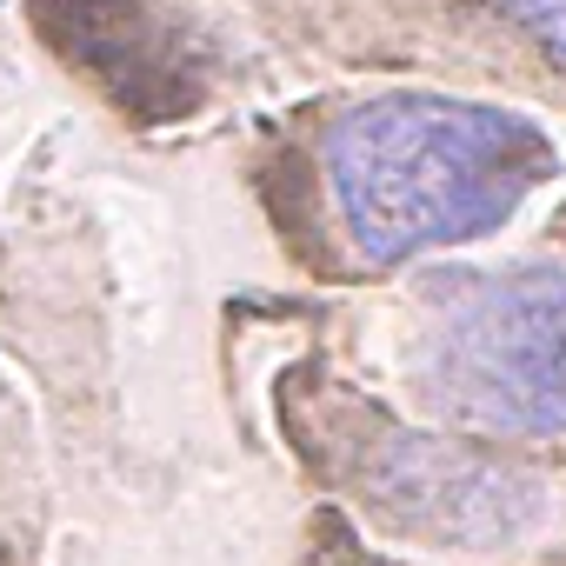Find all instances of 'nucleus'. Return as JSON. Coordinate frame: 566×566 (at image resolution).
Here are the masks:
<instances>
[{
    "instance_id": "obj_1",
    "label": "nucleus",
    "mask_w": 566,
    "mask_h": 566,
    "mask_svg": "<svg viewBox=\"0 0 566 566\" xmlns=\"http://www.w3.org/2000/svg\"><path fill=\"white\" fill-rule=\"evenodd\" d=\"M553 180V140L506 107L453 94H380L327 127V193L354 253L394 266L480 240Z\"/></svg>"
},
{
    "instance_id": "obj_2",
    "label": "nucleus",
    "mask_w": 566,
    "mask_h": 566,
    "mask_svg": "<svg viewBox=\"0 0 566 566\" xmlns=\"http://www.w3.org/2000/svg\"><path fill=\"white\" fill-rule=\"evenodd\" d=\"M420 394L493 440H566V266H500L433 307Z\"/></svg>"
},
{
    "instance_id": "obj_3",
    "label": "nucleus",
    "mask_w": 566,
    "mask_h": 566,
    "mask_svg": "<svg viewBox=\"0 0 566 566\" xmlns=\"http://www.w3.org/2000/svg\"><path fill=\"white\" fill-rule=\"evenodd\" d=\"M360 500L387 513V526L447 539V546H506L546 520V486L480 460L453 440L433 433H400L374 427L360 453Z\"/></svg>"
},
{
    "instance_id": "obj_4",
    "label": "nucleus",
    "mask_w": 566,
    "mask_h": 566,
    "mask_svg": "<svg viewBox=\"0 0 566 566\" xmlns=\"http://www.w3.org/2000/svg\"><path fill=\"white\" fill-rule=\"evenodd\" d=\"M34 14L114 101L154 120L200 101V41L174 21L167 0H41Z\"/></svg>"
},
{
    "instance_id": "obj_5",
    "label": "nucleus",
    "mask_w": 566,
    "mask_h": 566,
    "mask_svg": "<svg viewBox=\"0 0 566 566\" xmlns=\"http://www.w3.org/2000/svg\"><path fill=\"white\" fill-rule=\"evenodd\" d=\"M493 8H500L513 28H526L546 54L566 61V0H493Z\"/></svg>"
}]
</instances>
